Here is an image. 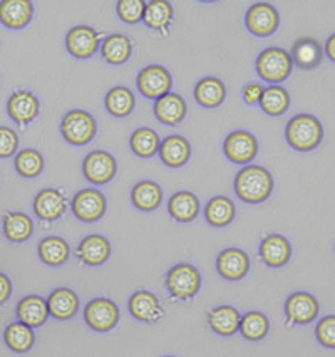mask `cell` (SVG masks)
Masks as SVG:
<instances>
[{
  "label": "cell",
  "instance_id": "f6af8a7d",
  "mask_svg": "<svg viewBox=\"0 0 335 357\" xmlns=\"http://www.w3.org/2000/svg\"><path fill=\"white\" fill-rule=\"evenodd\" d=\"M10 294H12V284L9 277L0 273V304H3V302L10 297Z\"/></svg>",
  "mask_w": 335,
  "mask_h": 357
},
{
  "label": "cell",
  "instance_id": "836d02e7",
  "mask_svg": "<svg viewBox=\"0 0 335 357\" xmlns=\"http://www.w3.org/2000/svg\"><path fill=\"white\" fill-rule=\"evenodd\" d=\"M206 220L215 227H225L235 218V205L226 197H215L205 210Z\"/></svg>",
  "mask_w": 335,
  "mask_h": 357
},
{
  "label": "cell",
  "instance_id": "e0dca14e",
  "mask_svg": "<svg viewBox=\"0 0 335 357\" xmlns=\"http://www.w3.org/2000/svg\"><path fill=\"white\" fill-rule=\"evenodd\" d=\"M292 247L282 235H270L260 245V257L268 267H282L290 260Z\"/></svg>",
  "mask_w": 335,
  "mask_h": 357
},
{
  "label": "cell",
  "instance_id": "4dcf8cb0",
  "mask_svg": "<svg viewBox=\"0 0 335 357\" xmlns=\"http://www.w3.org/2000/svg\"><path fill=\"white\" fill-rule=\"evenodd\" d=\"M132 203H134L136 208L151 211L158 208L161 198H163V193H161V188L153 181H141L134 186L132 190Z\"/></svg>",
  "mask_w": 335,
  "mask_h": 357
},
{
  "label": "cell",
  "instance_id": "277c9868",
  "mask_svg": "<svg viewBox=\"0 0 335 357\" xmlns=\"http://www.w3.org/2000/svg\"><path fill=\"white\" fill-rule=\"evenodd\" d=\"M61 131L68 143L82 146V144H88L94 138V135H96V121L86 111L74 109L64 116Z\"/></svg>",
  "mask_w": 335,
  "mask_h": 357
},
{
  "label": "cell",
  "instance_id": "5bb4252c",
  "mask_svg": "<svg viewBox=\"0 0 335 357\" xmlns=\"http://www.w3.org/2000/svg\"><path fill=\"white\" fill-rule=\"evenodd\" d=\"M217 268L221 277L228 280H240L250 271V259L243 250L238 248H228L221 252L217 260Z\"/></svg>",
  "mask_w": 335,
  "mask_h": 357
},
{
  "label": "cell",
  "instance_id": "52a82bcc",
  "mask_svg": "<svg viewBox=\"0 0 335 357\" xmlns=\"http://www.w3.org/2000/svg\"><path fill=\"white\" fill-rule=\"evenodd\" d=\"M84 319L93 331L107 332L118 324L119 309L114 302L107 298H96L86 307Z\"/></svg>",
  "mask_w": 335,
  "mask_h": 357
},
{
  "label": "cell",
  "instance_id": "ba28073f",
  "mask_svg": "<svg viewBox=\"0 0 335 357\" xmlns=\"http://www.w3.org/2000/svg\"><path fill=\"white\" fill-rule=\"evenodd\" d=\"M279 12L270 3H255L247 12L245 24L254 36L267 37L279 29Z\"/></svg>",
  "mask_w": 335,
  "mask_h": 357
},
{
  "label": "cell",
  "instance_id": "bcb514c9",
  "mask_svg": "<svg viewBox=\"0 0 335 357\" xmlns=\"http://www.w3.org/2000/svg\"><path fill=\"white\" fill-rule=\"evenodd\" d=\"M325 54L329 56V59L335 62V34L329 37V40H327L325 44Z\"/></svg>",
  "mask_w": 335,
  "mask_h": 357
},
{
  "label": "cell",
  "instance_id": "7c38bea8",
  "mask_svg": "<svg viewBox=\"0 0 335 357\" xmlns=\"http://www.w3.org/2000/svg\"><path fill=\"white\" fill-rule=\"evenodd\" d=\"M84 176L91 183L104 185L109 183L116 174V161L114 158L106 151H93L84 160Z\"/></svg>",
  "mask_w": 335,
  "mask_h": 357
},
{
  "label": "cell",
  "instance_id": "b9f144b4",
  "mask_svg": "<svg viewBox=\"0 0 335 357\" xmlns=\"http://www.w3.org/2000/svg\"><path fill=\"white\" fill-rule=\"evenodd\" d=\"M317 339L322 346L335 349V315L324 317L317 326Z\"/></svg>",
  "mask_w": 335,
  "mask_h": 357
},
{
  "label": "cell",
  "instance_id": "ac0fdd59",
  "mask_svg": "<svg viewBox=\"0 0 335 357\" xmlns=\"http://www.w3.org/2000/svg\"><path fill=\"white\" fill-rule=\"evenodd\" d=\"M7 111H9V116L15 123H29L36 118L37 113H39V101H37V98L32 93H29V91H17V93L12 94V98L9 99Z\"/></svg>",
  "mask_w": 335,
  "mask_h": 357
},
{
  "label": "cell",
  "instance_id": "f546056e",
  "mask_svg": "<svg viewBox=\"0 0 335 357\" xmlns=\"http://www.w3.org/2000/svg\"><path fill=\"white\" fill-rule=\"evenodd\" d=\"M101 52L109 64H124L131 56V40L123 34L109 36L102 43Z\"/></svg>",
  "mask_w": 335,
  "mask_h": 357
},
{
  "label": "cell",
  "instance_id": "74e56055",
  "mask_svg": "<svg viewBox=\"0 0 335 357\" xmlns=\"http://www.w3.org/2000/svg\"><path fill=\"white\" fill-rule=\"evenodd\" d=\"M131 149L134 155L141 158H151L159 149V138L150 128L136 130L131 136Z\"/></svg>",
  "mask_w": 335,
  "mask_h": 357
},
{
  "label": "cell",
  "instance_id": "ab89813d",
  "mask_svg": "<svg viewBox=\"0 0 335 357\" xmlns=\"http://www.w3.org/2000/svg\"><path fill=\"white\" fill-rule=\"evenodd\" d=\"M15 168L26 178H34L44 169V158L34 149H24L15 156Z\"/></svg>",
  "mask_w": 335,
  "mask_h": 357
},
{
  "label": "cell",
  "instance_id": "d6986e66",
  "mask_svg": "<svg viewBox=\"0 0 335 357\" xmlns=\"http://www.w3.org/2000/svg\"><path fill=\"white\" fill-rule=\"evenodd\" d=\"M49 305L42 297L29 296L19 302L17 317L29 327H39L47 321Z\"/></svg>",
  "mask_w": 335,
  "mask_h": 357
},
{
  "label": "cell",
  "instance_id": "8992f818",
  "mask_svg": "<svg viewBox=\"0 0 335 357\" xmlns=\"http://www.w3.org/2000/svg\"><path fill=\"white\" fill-rule=\"evenodd\" d=\"M138 89L144 98L156 99L166 96L171 89V74L161 66H150L138 76Z\"/></svg>",
  "mask_w": 335,
  "mask_h": 357
},
{
  "label": "cell",
  "instance_id": "d590c367",
  "mask_svg": "<svg viewBox=\"0 0 335 357\" xmlns=\"http://www.w3.org/2000/svg\"><path fill=\"white\" fill-rule=\"evenodd\" d=\"M106 109L118 118L131 114L134 109V94L127 87H114L106 96Z\"/></svg>",
  "mask_w": 335,
  "mask_h": 357
},
{
  "label": "cell",
  "instance_id": "d4e9b609",
  "mask_svg": "<svg viewBox=\"0 0 335 357\" xmlns=\"http://www.w3.org/2000/svg\"><path fill=\"white\" fill-rule=\"evenodd\" d=\"M34 210L37 217L42 220H56L59 218L65 210V198L62 197L57 190H42L36 197Z\"/></svg>",
  "mask_w": 335,
  "mask_h": 357
},
{
  "label": "cell",
  "instance_id": "30bf717a",
  "mask_svg": "<svg viewBox=\"0 0 335 357\" xmlns=\"http://www.w3.org/2000/svg\"><path fill=\"white\" fill-rule=\"evenodd\" d=\"M72 211L81 222H96L106 211L104 195L98 190H82L74 197Z\"/></svg>",
  "mask_w": 335,
  "mask_h": 357
},
{
  "label": "cell",
  "instance_id": "5b68a950",
  "mask_svg": "<svg viewBox=\"0 0 335 357\" xmlns=\"http://www.w3.org/2000/svg\"><path fill=\"white\" fill-rule=\"evenodd\" d=\"M168 290L176 298L186 301L198 294L201 285V277L196 268L189 264H180L169 271L166 277Z\"/></svg>",
  "mask_w": 335,
  "mask_h": 357
},
{
  "label": "cell",
  "instance_id": "cb8c5ba5",
  "mask_svg": "<svg viewBox=\"0 0 335 357\" xmlns=\"http://www.w3.org/2000/svg\"><path fill=\"white\" fill-rule=\"evenodd\" d=\"M49 305V314L52 317L59 319V321H65V319H71L74 314L79 309V301L77 296L69 289H57L54 290L47 301Z\"/></svg>",
  "mask_w": 335,
  "mask_h": 357
},
{
  "label": "cell",
  "instance_id": "e575fe53",
  "mask_svg": "<svg viewBox=\"0 0 335 357\" xmlns=\"http://www.w3.org/2000/svg\"><path fill=\"white\" fill-rule=\"evenodd\" d=\"M260 106H262L263 113H267L268 116H282L290 107V96L280 86L265 87Z\"/></svg>",
  "mask_w": 335,
  "mask_h": 357
},
{
  "label": "cell",
  "instance_id": "2e32d148",
  "mask_svg": "<svg viewBox=\"0 0 335 357\" xmlns=\"http://www.w3.org/2000/svg\"><path fill=\"white\" fill-rule=\"evenodd\" d=\"M32 12V3L27 0H3L0 2V22L10 29H22L31 22Z\"/></svg>",
  "mask_w": 335,
  "mask_h": 357
},
{
  "label": "cell",
  "instance_id": "f1b7e54d",
  "mask_svg": "<svg viewBox=\"0 0 335 357\" xmlns=\"http://www.w3.org/2000/svg\"><path fill=\"white\" fill-rule=\"evenodd\" d=\"M71 248L59 236H47L39 245V257L47 265H62L69 259Z\"/></svg>",
  "mask_w": 335,
  "mask_h": 357
},
{
  "label": "cell",
  "instance_id": "9a60e30c",
  "mask_svg": "<svg viewBox=\"0 0 335 357\" xmlns=\"http://www.w3.org/2000/svg\"><path fill=\"white\" fill-rule=\"evenodd\" d=\"M292 62L302 69H313L317 68L324 57V49L318 40L312 37H302L292 45Z\"/></svg>",
  "mask_w": 335,
  "mask_h": 357
},
{
  "label": "cell",
  "instance_id": "8d00e7d4",
  "mask_svg": "<svg viewBox=\"0 0 335 357\" xmlns=\"http://www.w3.org/2000/svg\"><path fill=\"white\" fill-rule=\"evenodd\" d=\"M171 19H173V7L169 2L156 0V2L146 3V10H144L143 20L150 29L161 31V29L169 26Z\"/></svg>",
  "mask_w": 335,
  "mask_h": 357
},
{
  "label": "cell",
  "instance_id": "44dd1931",
  "mask_svg": "<svg viewBox=\"0 0 335 357\" xmlns=\"http://www.w3.org/2000/svg\"><path fill=\"white\" fill-rule=\"evenodd\" d=\"M159 156L164 165L171 166V168H180L192 156V148H189L188 141L181 136H168L159 144Z\"/></svg>",
  "mask_w": 335,
  "mask_h": 357
},
{
  "label": "cell",
  "instance_id": "484cf974",
  "mask_svg": "<svg viewBox=\"0 0 335 357\" xmlns=\"http://www.w3.org/2000/svg\"><path fill=\"white\" fill-rule=\"evenodd\" d=\"M240 317L238 310L230 305H221L213 309L208 315L210 327L220 335H233L240 329Z\"/></svg>",
  "mask_w": 335,
  "mask_h": 357
},
{
  "label": "cell",
  "instance_id": "4316f807",
  "mask_svg": "<svg viewBox=\"0 0 335 357\" xmlns=\"http://www.w3.org/2000/svg\"><path fill=\"white\" fill-rule=\"evenodd\" d=\"M225 84L217 77H205L194 87V98L203 107H217L225 99Z\"/></svg>",
  "mask_w": 335,
  "mask_h": 357
},
{
  "label": "cell",
  "instance_id": "9c48e42d",
  "mask_svg": "<svg viewBox=\"0 0 335 357\" xmlns=\"http://www.w3.org/2000/svg\"><path fill=\"white\" fill-rule=\"evenodd\" d=\"M225 155L237 165H247L258 153V143L255 136L247 131H235L225 139Z\"/></svg>",
  "mask_w": 335,
  "mask_h": 357
},
{
  "label": "cell",
  "instance_id": "f35d334b",
  "mask_svg": "<svg viewBox=\"0 0 335 357\" xmlns=\"http://www.w3.org/2000/svg\"><path fill=\"white\" fill-rule=\"evenodd\" d=\"M270 324L262 312H248L240 321V332L248 340H260L268 334Z\"/></svg>",
  "mask_w": 335,
  "mask_h": 357
},
{
  "label": "cell",
  "instance_id": "d6a6232c",
  "mask_svg": "<svg viewBox=\"0 0 335 357\" xmlns=\"http://www.w3.org/2000/svg\"><path fill=\"white\" fill-rule=\"evenodd\" d=\"M3 231L12 242H26L34 231V223L26 213H9L3 218Z\"/></svg>",
  "mask_w": 335,
  "mask_h": 357
},
{
  "label": "cell",
  "instance_id": "1f68e13d",
  "mask_svg": "<svg viewBox=\"0 0 335 357\" xmlns=\"http://www.w3.org/2000/svg\"><path fill=\"white\" fill-rule=\"evenodd\" d=\"M3 337H6L7 346H9L14 352L31 351V347L34 346V340H36L34 331L22 322L10 324V326L6 329Z\"/></svg>",
  "mask_w": 335,
  "mask_h": 357
},
{
  "label": "cell",
  "instance_id": "7bdbcfd3",
  "mask_svg": "<svg viewBox=\"0 0 335 357\" xmlns=\"http://www.w3.org/2000/svg\"><path fill=\"white\" fill-rule=\"evenodd\" d=\"M19 138L10 128H0V158H9L15 153Z\"/></svg>",
  "mask_w": 335,
  "mask_h": 357
},
{
  "label": "cell",
  "instance_id": "603a6c76",
  "mask_svg": "<svg viewBox=\"0 0 335 357\" xmlns=\"http://www.w3.org/2000/svg\"><path fill=\"white\" fill-rule=\"evenodd\" d=\"M155 116L164 124H178L186 116V102L178 94H166L155 102Z\"/></svg>",
  "mask_w": 335,
  "mask_h": 357
},
{
  "label": "cell",
  "instance_id": "6da1fadb",
  "mask_svg": "<svg viewBox=\"0 0 335 357\" xmlns=\"http://www.w3.org/2000/svg\"><path fill=\"white\" fill-rule=\"evenodd\" d=\"M274 190L272 174L262 166H247L238 173L235 180V192L243 202L262 203Z\"/></svg>",
  "mask_w": 335,
  "mask_h": 357
},
{
  "label": "cell",
  "instance_id": "83f0119b",
  "mask_svg": "<svg viewBox=\"0 0 335 357\" xmlns=\"http://www.w3.org/2000/svg\"><path fill=\"white\" fill-rule=\"evenodd\" d=\"M200 202L189 192H180L173 195L169 200V213L178 222H192L198 217Z\"/></svg>",
  "mask_w": 335,
  "mask_h": 357
},
{
  "label": "cell",
  "instance_id": "4fadbf2b",
  "mask_svg": "<svg viewBox=\"0 0 335 357\" xmlns=\"http://www.w3.org/2000/svg\"><path fill=\"white\" fill-rule=\"evenodd\" d=\"M285 312L288 319L295 324H310L315 321L318 314V302L313 296L307 292L292 294L285 304Z\"/></svg>",
  "mask_w": 335,
  "mask_h": 357
},
{
  "label": "cell",
  "instance_id": "ee69618b",
  "mask_svg": "<svg viewBox=\"0 0 335 357\" xmlns=\"http://www.w3.org/2000/svg\"><path fill=\"white\" fill-rule=\"evenodd\" d=\"M263 93H265V87L262 84H256V82H251V84L245 86V89H243V98H245V101L248 105H260L262 102V98H263Z\"/></svg>",
  "mask_w": 335,
  "mask_h": 357
},
{
  "label": "cell",
  "instance_id": "7402d4cb",
  "mask_svg": "<svg viewBox=\"0 0 335 357\" xmlns=\"http://www.w3.org/2000/svg\"><path fill=\"white\" fill-rule=\"evenodd\" d=\"M130 312L138 321L155 322L161 315L159 301L156 298L155 294L146 292V290H139V292H136L131 297Z\"/></svg>",
  "mask_w": 335,
  "mask_h": 357
},
{
  "label": "cell",
  "instance_id": "7a4b0ae2",
  "mask_svg": "<svg viewBox=\"0 0 335 357\" xmlns=\"http://www.w3.org/2000/svg\"><path fill=\"white\" fill-rule=\"evenodd\" d=\"M285 136L292 148L299 151H312L324 138V130L315 116L299 114L288 121Z\"/></svg>",
  "mask_w": 335,
  "mask_h": 357
},
{
  "label": "cell",
  "instance_id": "60d3db41",
  "mask_svg": "<svg viewBox=\"0 0 335 357\" xmlns=\"http://www.w3.org/2000/svg\"><path fill=\"white\" fill-rule=\"evenodd\" d=\"M118 15L124 22L136 24L144 17V10H146V3L143 0H121L116 6Z\"/></svg>",
  "mask_w": 335,
  "mask_h": 357
},
{
  "label": "cell",
  "instance_id": "8fae6325",
  "mask_svg": "<svg viewBox=\"0 0 335 357\" xmlns=\"http://www.w3.org/2000/svg\"><path fill=\"white\" fill-rule=\"evenodd\" d=\"M69 54H72L77 59H88L94 56L99 49V34L94 29L88 26H77L69 31L65 37Z\"/></svg>",
  "mask_w": 335,
  "mask_h": 357
},
{
  "label": "cell",
  "instance_id": "3957f363",
  "mask_svg": "<svg viewBox=\"0 0 335 357\" xmlns=\"http://www.w3.org/2000/svg\"><path fill=\"white\" fill-rule=\"evenodd\" d=\"M293 68L292 57L287 51L279 47L265 49L256 59V73L267 82H282L290 76Z\"/></svg>",
  "mask_w": 335,
  "mask_h": 357
},
{
  "label": "cell",
  "instance_id": "ffe728a7",
  "mask_svg": "<svg viewBox=\"0 0 335 357\" xmlns=\"http://www.w3.org/2000/svg\"><path fill=\"white\" fill-rule=\"evenodd\" d=\"M109 255L111 245L101 235L86 236L77 248V257L88 265H102L109 259Z\"/></svg>",
  "mask_w": 335,
  "mask_h": 357
}]
</instances>
